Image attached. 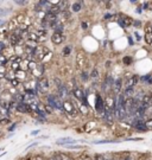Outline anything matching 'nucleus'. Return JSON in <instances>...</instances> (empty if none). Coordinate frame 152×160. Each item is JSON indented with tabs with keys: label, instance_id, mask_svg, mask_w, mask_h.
I'll return each instance as SVG.
<instances>
[{
	"label": "nucleus",
	"instance_id": "obj_22",
	"mask_svg": "<svg viewBox=\"0 0 152 160\" xmlns=\"http://www.w3.org/2000/svg\"><path fill=\"white\" fill-rule=\"evenodd\" d=\"M81 9H82V3H81V1H76V3H74L73 6H71V10H73L74 12H78V11H81Z\"/></svg>",
	"mask_w": 152,
	"mask_h": 160
},
{
	"label": "nucleus",
	"instance_id": "obj_35",
	"mask_svg": "<svg viewBox=\"0 0 152 160\" xmlns=\"http://www.w3.org/2000/svg\"><path fill=\"white\" fill-rule=\"evenodd\" d=\"M136 38H137V41H140V36H139V33H138V32L136 33Z\"/></svg>",
	"mask_w": 152,
	"mask_h": 160
},
{
	"label": "nucleus",
	"instance_id": "obj_2",
	"mask_svg": "<svg viewBox=\"0 0 152 160\" xmlns=\"http://www.w3.org/2000/svg\"><path fill=\"white\" fill-rule=\"evenodd\" d=\"M7 41H9V44L11 46H13V48L20 45V43L23 42V33L19 31V28L16 30L14 32H11L9 38H7Z\"/></svg>",
	"mask_w": 152,
	"mask_h": 160
},
{
	"label": "nucleus",
	"instance_id": "obj_26",
	"mask_svg": "<svg viewBox=\"0 0 152 160\" xmlns=\"http://www.w3.org/2000/svg\"><path fill=\"white\" fill-rule=\"evenodd\" d=\"M11 84H12V87H16V88H18V87L20 85V81H19L18 78H13V80L11 81Z\"/></svg>",
	"mask_w": 152,
	"mask_h": 160
},
{
	"label": "nucleus",
	"instance_id": "obj_3",
	"mask_svg": "<svg viewBox=\"0 0 152 160\" xmlns=\"http://www.w3.org/2000/svg\"><path fill=\"white\" fill-rule=\"evenodd\" d=\"M48 105L51 108L55 109H63V102H61V99L58 97L57 95H48Z\"/></svg>",
	"mask_w": 152,
	"mask_h": 160
},
{
	"label": "nucleus",
	"instance_id": "obj_8",
	"mask_svg": "<svg viewBox=\"0 0 152 160\" xmlns=\"http://www.w3.org/2000/svg\"><path fill=\"white\" fill-rule=\"evenodd\" d=\"M73 94H74V96L75 97L81 102V103H83V105H86L87 106V101H86V96H84V92H83V90L81 89V88H74L73 89Z\"/></svg>",
	"mask_w": 152,
	"mask_h": 160
},
{
	"label": "nucleus",
	"instance_id": "obj_34",
	"mask_svg": "<svg viewBox=\"0 0 152 160\" xmlns=\"http://www.w3.org/2000/svg\"><path fill=\"white\" fill-rule=\"evenodd\" d=\"M7 122H9V120H7V119H3V120H1V123H3V124L7 123Z\"/></svg>",
	"mask_w": 152,
	"mask_h": 160
},
{
	"label": "nucleus",
	"instance_id": "obj_21",
	"mask_svg": "<svg viewBox=\"0 0 152 160\" xmlns=\"http://www.w3.org/2000/svg\"><path fill=\"white\" fill-rule=\"evenodd\" d=\"M51 58H52V52H51L50 50H48V51H46V53L44 55V57L42 58V60H41V62H42V63H48V62H50V60H51Z\"/></svg>",
	"mask_w": 152,
	"mask_h": 160
},
{
	"label": "nucleus",
	"instance_id": "obj_5",
	"mask_svg": "<svg viewBox=\"0 0 152 160\" xmlns=\"http://www.w3.org/2000/svg\"><path fill=\"white\" fill-rule=\"evenodd\" d=\"M49 89V80L46 77H41L37 81V91L39 90L41 92H46Z\"/></svg>",
	"mask_w": 152,
	"mask_h": 160
},
{
	"label": "nucleus",
	"instance_id": "obj_41",
	"mask_svg": "<svg viewBox=\"0 0 152 160\" xmlns=\"http://www.w3.org/2000/svg\"><path fill=\"white\" fill-rule=\"evenodd\" d=\"M148 83H152V77H151V78L148 80Z\"/></svg>",
	"mask_w": 152,
	"mask_h": 160
},
{
	"label": "nucleus",
	"instance_id": "obj_10",
	"mask_svg": "<svg viewBox=\"0 0 152 160\" xmlns=\"http://www.w3.org/2000/svg\"><path fill=\"white\" fill-rule=\"evenodd\" d=\"M64 41V37H63V33L61 32H54L52 36H51V42L55 44V45H59Z\"/></svg>",
	"mask_w": 152,
	"mask_h": 160
},
{
	"label": "nucleus",
	"instance_id": "obj_16",
	"mask_svg": "<svg viewBox=\"0 0 152 160\" xmlns=\"http://www.w3.org/2000/svg\"><path fill=\"white\" fill-rule=\"evenodd\" d=\"M37 33H38V36H39V43H41V42H44V41L46 39V37H48V31H46V30L39 28V30H37Z\"/></svg>",
	"mask_w": 152,
	"mask_h": 160
},
{
	"label": "nucleus",
	"instance_id": "obj_32",
	"mask_svg": "<svg viewBox=\"0 0 152 160\" xmlns=\"http://www.w3.org/2000/svg\"><path fill=\"white\" fill-rule=\"evenodd\" d=\"M94 160H107V159H106L105 156H102V155H96Z\"/></svg>",
	"mask_w": 152,
	"mask_h": 160
},
{
	"label": "nucleus",
	"instance_id": "obj_30",
	"mask_svg": "<svg viewBox=\"0 0 152 160\" xmlns=\"http://www.w3.org/2000/svg\"><path fill=\"white\" fill-rule=\"evenodd\" d=\"M90 77H93V78H98V77H99V71H98L96 69H94V70L92 71V75H90Z\"/></svg>",
	"mask_w": 152,
	"mask_h": 160
},
{
	"label": "nucleus",
	"instance_id": "obj_36",
	"mask_svg": "<svg viewBox=\"0 0 152 160\" xmlns=\"http://www.w3.org/2000/svg\"><path fill=\"white\" fill-rule=\"evenodd\" d=\"M133 24H134L136 26H140V21H134Z\"/></svg>",
	"mask_w": 152,
	"mask_h": 160
},
{
	"label": "nucleus",
	"instance_id": "obj_24",
	"mask_svg": "<svg viewBox=\"0 0 152 160\" xmlns=\"http://www.w3.org/2000/svg\"><path fill=\"white\" fill-rule=\"evenodd\" d=\"M7 63H9V59L3 53H0V65H6Z\"/></svg>",
	"mask_w": 152,
	"mask_h": 160
},
{
	"label": "nucleus",
	"instance_id": "obj_9",
	"mask_svg": "<svg viewBox=\"0 0 152 160\" xmlns=\"http://www.w3.org/2000/svg\"><path fill=\"white\" fill-rule=\"evenodd\" d=\"M105 102L102 100V97L98 94L96 95V101H95V109L99 114H105Z\"/></svg>",
	"mask_w": 152,
	"mask_h": 160
},
{
	"label": "nucleus",
	"instance_id": "obj_29",
	"mask_svg": "<svg viewBox=\"0 0 152 160\" xmlns=\"http://www.w3.org/2000/svg\"><path fill=\"white\" fill-rule=\"evenodd\" d=\"M70 51H71V49H70V46H66V48L63 49V56H69V53H70Z\"/></svg>",
	"mask_w": 152,
	"mask_h": 160
},
{
	"label": "nucleus",
	"instance_id": "obj_12",
	"mask_svg": "<svg viewBox=\"0 0 152 160\" xmlns=\"http://www.w3.org/2000/svg\"><path fill=\"white\" fill-rule=\"evenodd\" d=\"M68 91H69L68 87L66 84H62L59 88H57V96H58L59 99H64L66 96L68 95Z\"/></svg>",
	"mask_w": 152,
	"mask_h": 160
},
{
	"label": "nucleus",
	"instance_id": "obj_1",
	"mask_svg": "<svg viewBox=\"0 0 152 160\" xmlns=\"http://www.w3.org/2000/svg\"><path fill=\"white\" fill-rule=\"evenodd\" d=\"M29 71L31 73V75L34 77H42V75L44 74V67L43 64H38L35 60H30L29 64Z\"/></svg>",
	"mask_w": 152,
	"mask_h": 160
},
{
	"label": "nucleus",
	"instance_id": "obj_31",
	"mask_svg": "<svg viewBox=\"0 0 152 160\" xmlns=\"http://www.w3.org/2000/svg\"><path fill=\"white\" fill-rule=\"evenodd\" d=\"M145 124H146V127H147V129H151V131H152V120L146 121Z\"/></svg>",
	"mask_w": 152,
	"mask_h": 160
},
{
	"label": "nucleus",
	"instance_id": "obj_37",
	"mask_svg": "<svg viewBox=\"0 0 152 160\" xmlns=\"http://www.w3.org/2000/svg\"><path fill=\"white\" fill-rule=\"evenodd\" d=\"M17 4H18V5H24L25 1H17Z\"/></svg>",
	"mask_w": 152,
	"mask_h": 160
},
{
	"label": "nucleus",
	"instance_id": "obj_20",
	"mask_svg": "<svg viewBox=\"0 0 152 160\" xmlns=\"http://www.w3.org/2000/svg\"><path fill=\"white\" fill-rule=\"evenodd\" d=\"M145 41L147 44H152V30H146L145 32Z\"/></svg>",
	"mask_w": 152,
	"mask_h": 160
},
{
	"label": "nucleus",
	"instance_id": "obj_18",
	"mask_svg": "<svg viewBox=\"0 0 152 160\" xmlns=\"http://www.w3.org/2000/svg\"><path fill=\"white\" fill-rule=\"evenodd\" d=\"M56 142H57L58 145H67V144H73V142H75V141H74V139H71V138H61V139H58Z\"/></svg>",
	"mask_w": 152,
	"mask_h": 160
},
{
	"label": "nucleus",
	"instance_id": "obj_7",
	"mask_svg": "<svg viewBox=\"0 0 152 160\" xmlns=\"http://www.w3.org/2000/svg\"><path fill=\"white\" fill-rule=\"evenodd\" d=\"M86 62H87V57L84 55L83 51H78L76 55V67L77 69H82L86 65Z\"/></svg>",
	"mask_w": 152,
	"mask_h": 160
},
{
	"label": "nucleus",
	"instance_id": "obj_33",
	"mask_svg": "<svg viewBox=\"0 0 152 160\" xmlns=\"http://www.w3.org/2000/svg\"><path fill=\"white\" fill-rule=\"evenodd\" d=\"M82 80H83V81H87V80H88V74H87V73H82Z\"/></svg>",
	"mask_w": 152,
	"mask_h": 160
},
{
	"label": "nucleus",
	"instance_id": "obj_39",
	"mask_svg": "<svg viewBox=\"0 0 152 160\" xmlns=\"http://www.w3.org/2000/svg\"><path fill=\"white\" fill-rule=\"evenodd\" d=\"M82 160H92V159H90V158H88V156H86V158H83Z\"/></svg>",
	"mask_w": 152,
	"mask_h": 160
},
{
	"label": "nucleus",
	"instance_id": "obj_15",
	"mask_svg": "<svg viewBox=\"0 0 152 160\" xmlns=\"http://www.w3.org/2000/svg\"><path fill=\"white\" fill-rule=\"evenodd\" d=\"M138 76L137 75H133L132 77H130L128 80H127V82H126V85H127V88H133L137 83H138Z\"/></svg>",
	"mask_w": 152,
	"mask_h": 160
},
{
	"label": "nucleus",
	"instance_id": "obj_38",
	"mask_svg": "<svg viewBox=\"0 0 152 160\" xmlns=\"http://www.w3.org/2000/svg\"><path fill=\"white\" fill-rule=\"evenodd\" d=\"M82 27H83V28H87V23H82Z\"/></svg>",
	"mask_w": 152,
	"mask_h": 160
},
{
	"label": "nucleus",
	"instance_id": "obj_14",
	"mask_svg": "<svg viewBox=\"0 0 152 160\" xmlns=\"http://www.w3.org/2000/svg\"><path fill=\"white\" fill-rule=\"evenodd\" d=\"M3 55L7 58V59H11L13 56H16V51H14V48L12 46H7L4 51H3Z\"/></svg>",
	"mask_w": 152,
	"mask_h": 160
},
{
	"label": "nucleus",
	"instance_id": "obj_23",
	"mask_svg": "<svg viewBox=\"0 0 152 160\" xmlns=\"http://www.w3.org/2000/svg\"><path fill=\"white\" fill-rule=\"evenodd\" d=\"M120 89H121V80L119 78V80H116L115 83H114V91L118 94V92H120Z\"/></svg>",
	"mask_w": 152,
	"mask_h": 160
},
{
	"label": "nucleus",
	"instance_id": "obj_6",
	"mask_svg": "<svg viewBox=\"0 0 152 160\" xmlns=\"http://www.w3.org/2000/svg\"><path fill=\"white\" fill-rule=\"evenodd\" d=\"M120 18L118 19V23H119V25L121 26V27H124V28H126V27H128L130 25H132L134 21H133V19L131 18V17H127V16H123V14H120L119 16Z\"/></svg>",
	"mask_w": 152,
	"mask_h": 160
},
{
	"label": "nucleus",
	"instance_id": "obj_17",
	"mask_svg": "<svg viewBox=\"0 0 152 160\" xmlns=\"http://www.w3.org/2000/svg\"><path fill=\"white\" fill-rule=\"evenodd\" d=\"M14 74H16V78H18L20 82L27 78L26 71H24V70H18V71H17V73H14Z\"/></svg>",
	"mask_w": 152,
	"mask_h": 160
},
{
	"label": "nucleus",
	"instance_id": "obj_4",
	"mask_svg": "<svg viewBox=\"0 0 152 160\" xmlns=\"http://www.w3.org/2000/svg\"><path fill=\"white\" fill-rule=\"evenodd\" d=\"M63 112L71 117L77 115V109L71 101H63Z\"/></svg>",
	"mask_w": 152,
	"mask_h": 160
},
{
	"label": "nucleus",
	"instance_id": "obj_11",
	"mask_svg": "<svg viewBox=\"0 0 152 160\" xmlns=\"http://www.w3.org/2000/svg\"><path fill=\"white\" fill-rule=\"evenodd\" d=\"M48 50H49V49H46V48H44V46H37L36 50H35V52H34V56L37 57L39 60H42V58L44 57V55L46 53Z\"/></svg>",
	"mask_w": 152,
	"mask_h": 160
},
{
	"label": "nucleus",
	"instance_id": "obj_19",
	"mask_svg": "<svg viewBox=\"0 0 152 160\" xmlns=\"http://www.w3.org/2000/svg\"><path fill=\"white\" fill-rule=\"evenodd\" d=\"M54 159L55 160H71L70 156H68L67 154H63V153H57L54 155Z\"/></svg>",
	"mask_w": 152,
	"mask_h": 160
},
{
	"label": "nucleus",
	"instance_id": "obj_27",
	"mask_svg": "<svg viewBox=\"0 0 152 160\" xmlns=\"http://www.w3.org/2000/svg\"><path fill=\"white\" fill-rule=\"evenodd\" d=\"M123 62H124V64H126V65H130V64L132 63V58L128 57V56H126V57H124Z\"/></svg>",
	"mask_w": 152,
	"mask_h": 160
},
{
	"label": "nucleus",
	"instance_id": "obj_40",
	"mask_svg": "<svg viewBox=\"0 0 152 160\" xmlns=\"http://www.w3.org/2000/svg\"><path fill=\"white\" fill-rule=\"evenodd\" d=\"M109 18H111V14H107V16L105 17V19H109Z\"/></svg>",
	"mask_w": 152,
	"mask_h": 160
},
{
	"label": "nucleus",
	"instance_id": "obj_28",
	"mask_svg": "<svg viewBox=\"0 0 152 160\" xmlns=\"http://www.w3.org/2000/svg\"><path fill=\"white\" fill-rule=\"evenodd\" d=\"M80 109L82 112V114H87L88 113V109H87V106L83 105V103H80Z\"/></svg>",
	"mask_w": 152,
	"mask_h": 160
},
{
	"label": "nucleus",
	"instance_id": "obj_13",
	"mask_svg": "<svg viewBox=\"0 0 152 160\" xmlns=\"http://www.w3.org/2000/svg\"><path fill=\"white\" fill-rule=\"evenodd\" d=\"M136 123H133V127L136 128L137 131H141V132H146L147 131V127L145 124V122H143L141 120H137L134 121Z\"/></svg>",
	"mask_w": 152,
	"mask_h": 160
},
{
	"label": "nucleus",
	"instance_id": "obj_25",
	"mask_svg": "<svg viewBox=\"0 0 152 160\" xmlns=\"http://www.w3.org/2000/svg\"><path fill=\"white\" fill-rule=\"evenodd\" d=\"M124 95L126 96V97H130V99H131V96L133 95V88H127V89L125 90Z\"/></svg>",
	"mask_w": 152,
	"mask_h": 160
}]
</instances>
